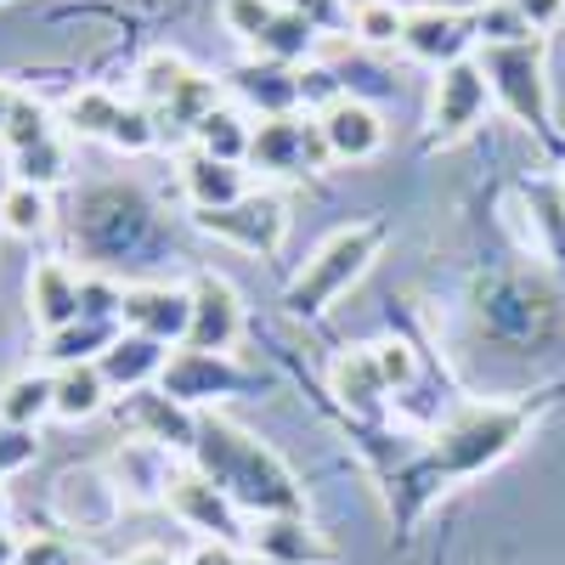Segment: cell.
I'll list each match as a JSON object with an SVG mask.
<instances>
[{
  "mask_svg": "<svg viewBox=\"0 0 565 565\" xmlns=\"http://www.w3.org/2000/svg\"><path fill=\"white\" fill-rule=\"evenodd\" d=\"M186 458H193L199 476H210L249 521L255 514H300V487L289 476V463L271 447H260L249 430H238V424L199 413V441Z\"/></svg>",
  "mask_w": 565,
  "mask_h": 565,
  "instance_id": "obj_1",
  "label": "cell"
},
{
  "mask_svg": "<svg viewBox=\"0 0 565 565\" xmlns=\"http://www.w3.org/2000/svg\"><path fill=\"white\" fill-rule=\"evenodd\" d=\"M380 249H385V226L380 221H351L340 232H328V238L317 244V255L300 266V277L289 282V300H282V306H289L295 317L328 311L373 266V255H380Z\"/></svg>",
  "mask_w": 565,
  "mask_h": 565,
  "instance_id": "obj_2",
  "label": "cell"
},
{
  "mask_svg": "<svg viewBox=\"0 0 565 565\" xmlns=\"http://www.w3.org/2000/svg\"><path fill=\"white\" fill-rule=\"evenodd\" d=\"M532 413L526 407H463L452 424L436 430V452H430V481H463L492 469L503 452H514V441L526 436Z\"/></svg>",
  "mask_w": 565,
  "mask_h": 565,
  "instance_id": "obj_3",
  "label": "cell"
},
{
  "mask_svg": "<svg viewBox=\"0 0 565 565\" xmlns=\"http://www.w3.org/2000/svg\"><path fill=\"white\" fill-rule=\"evenodd\" d=\"M492 103L526 130H548L554 125V103H548V68H543V34L514 40V45H481L476 52Z\"/></svg>",
  "mask_w": 565,
  "mask_h": 565,
  "instance_id": "obj_4",
  "label": "cell"
},
{
  "mask_svg": "<svg viewBox=\"0 0 565 565\" xmlns=\"http://www.w3.org/2000/svg\"><path fill=\"white\" fill-rule=\"evenodd\" d=\"M199 232H210V238L244 249V255H277L282 238H289V210H282L277 193H244L238 204L226 210H193Z\"/></svg>",
  "mask_w": 565,
  "mask_h": 565,
  "instance_id": "obj_5",
  "label": "cell"
},
{
  "mask_svg": "<svg viewBox=\"0 0 565 565\" xmlns=\"http://www.w3.org/2000/svg\"><path fill=\"white\" fill-rule=\"evenodd\" d=\"M170 514L186 526V532H199L204 543H232V548H244V537H249V514L232 503L210 476H199L193 463L181 469V476L170 481Z\"/></svg>",
  "mask_w": 565,
  "mask_h": 565,
  "instance_id": "obj_6",
  "label": "cell"
},
{
  "mask_svg": "<svg viewBox=\"0 0 565 565\" xmlns=\"http://www.w3.org/2000/svg\"><path fill=\"white\" fill-rule=\"evenodd\" d=\"M328 164L322 130L311 114H282V119H260L255 141H249V170L266 175H311Z\"/></svg>",
  "mask_w": 565,
  "mask_h": 565,
  "instance_id": "obj_7",
  "label": "cell"
},
{
  "mask_svg": "<svg viewBox=\"0 0 565 565\" xmlns=\"http://www.w3.org/2000/svg\"><path fill=\"white\" fill-rule=\"evenodd\" d=\"M402 52L413 63H430L436 74L476 57L481 40H476V18L469 12H452V7H413L407 12V29H402Z\"/></svg>",
  "mask_w": 565,
  "mask_h": 565,
  "instance_id": "obj_8",
  "label": "cell"
},
{
  "mask_svg": "<svg viewBox=\"0 0 565 565\" xmlns=\"http://www.w3.org/2000/svg\"><path fill=\"white\" fill-rule=\"evenodd\" d=\"M186 295H193V322H186V351H210V356H226L232 345L244 340V300L232 289L226 277L215 271H199L186 282Z\"/></svg>",
  "mask_w": 565,
  "mask_h": 565,
  "instance_id": "obj_9",
  "label": "cell"
},
{
  "mask_svg": "<svg viewBox=\"0 0 565 565\" xmlns=\"http://www.w3.org/2000/svg\"><path fill=\"white\" fill-rule=\"evenodd\" d=\"M487 108H492V85H487V74H481L476 57H463V63H452V68L436 74L430 136L436 141H458V136H469V130L487 119Z\"/></svg>",
  "mask_w": 565,
  "mask_h": 565,
  "instance_id": "obj_10",
  "label": "cell"
},
{
  "mask_svg": "<svg viewBox=\"0 0 565 565\" xmlns=\"http://www.w3.org/2000/svg\"><path fill=\"white\" fill-rule=\"evenodd\" d=\"M255 380L249 373H238L226 356H210V351H170V367H164V380H159V391L164 396H175L181 407H204V402H221V396H238V391H249Z\"/></svg>",
  "mask_w": 565,
  "mask_h": 565,
  "instance_id": "obj_11",
  "label": "cell"
},
{
  "mask_svg": "<svg viewBox=\"0 0 565 565\" xmlns=\"http://www.w3.org/2000/svg\"><path fill=\"white\" fill-rule=\"evenodd\" d=\"M119 418L136 441H159L170 452H193L199 441V413L181 407L175 396H164L159 385L153 391H136V396H119Z\"/></svg>",
  "mask_w": 565,
  "mask_h": 565,
  "instance_id": "obj_12",
  "label": "cell"
},
{
  "mask_svg": "<svg viewBox=\"0 0 565 565\" xmlns=\"http://www.w3.org/2000/svg\"><path fill=\"white\" fill-rule=\"evenodd\" d=\"M119 322L130 328V334L181 345L186 340V322H193V295L175 289V282H136V289H125Z\"/></svg>",
  "mask_w": 565,
  "mask_h": 565,
  "instance_id": "obj_13",
  "label": "cell"
},
{
  "mask_svg": "<svg viewBox=\"0 0 565 565\" xmlns=\"http://www.w3.org/2000/svg\"><path fill=\"white\" fill-rule=\"evenodd\" d=\"M108 476H114V487H119L125 503H164V498H170V481L181 476V463H175L170 447L130 436V441L108 458Z\"/></svg>",
  "mask_w": 565,
  "mask_h": 565,
  "instance_id": "obj_14",
  "label": "cell"
},
{
  "mask_svg": "<svg viewBox=\"0 0 565 565\" xmlns=\"http://www.w3.org/2000/svg\"><path fill=\"white\" fill-rule=\"evenodd\" d=\"M221 85L232 90V103H244V114H255V119L300 114V68H277V63L249 57V63L232 68Z\"/></svg>",
  "mask_w": 565,
  "mask_h": 565,
  "instance_id": "obj_15",
  "label": "cell"
},
{
  "mask_svg": "<svg viewBox=\"0 0 565 565\" xmlns=\"http://www.w3.org/2000/svg\"><path fill=\"white\" fill-rule=\"evenodd\" d=\"M244 548L271 565H328L334 559V548L306 526V514H255Z\"/></svg>",
  "mask_w": 565,
  "mask_h": 565,
  "instance_id": "obj_16",
  "label": "cell"
},
{
  "mask_svg": "<svg viewBox=\"0 0 565 565\" xmlns=\"http://www.w3.org/2000/svg\"><path fill=\"white\" fill-rule=\"evenodd\" d=\"M317 130H322V148L328 159H345V164H362L385 148V119L373 114L367 103L356 97H340V103H328L317 114Z\"/></svg>",
  "mask_w": 565,
  "mask_h": 565,
  "instance_id": "obj_17",
  "label": "cell"
},
{
  "mask_svg": "<svg viewBox=\"0 0 565 565\" xmlns=\"http://www.w3.org/2000/svg\"><path fill=\"white\" fill-rule=\"evenodd\" d=\"M57 514H63V526L68 532H103L114 514H119V487L108 469H68V476L57 481Z\"/></svg>",
  "mask_w": 565,
  "mask_h": 565,
  "instance_id": "obj_18",
  "label": "cell"
},
{
  "mask_svg": "<svg viewBox=\"0 0 565 565\" xmlns=\"http://www.w3.org/2000/svg\"><path fill=\"white\" fill-rule=\"evenodd\" d=\"M103 380L114 385V396H136V391H153L164 380V367H170V345L164 340H148V334H125L103 351Z\"/></svg>",
  "mask_w": 565,
  "mask_h": 565,
  "instance_id": "obj_19",
  "label": "cell"
},
{
  "mask_svg": "<svg viewBox=\"0 0 565 565\" xmlns=\"http://www.w3.org/2000/svg\"><path fill=\"white\" fill-rule=\"evenodd\" d=\"M29 317L40 334H63L68 322H79V271L68 260H40L29 271Z\"/></svg>",
  "mask_w": 565,
  "mask_h": 565,
  "instance_id": "obj_20",
  "label": "cell"
},
{
  "mask_svg": "<svg viewBox=\"0 0 565 565\" xmlns=\"http://www.w3.org/2000/svg\"><path fill=\"white\" fill-rule=\"evenodd\" d=\"M181 193L193 210H226V204H238L249 186H244V164H221L199 148H186L181 153Z\"/></svg>",
  "mask_w": 565,
  "mask_h": 565,
  "instance_id": "obj_21",
  "label": "cell"
},
{
  "mask_svg": "<svg viewBox=\"0 0 565 565\" xmlns=\"http://www.w3.org/2000/svg\"><path fill=\"white\" fill-rule=\"evenodd\" d=\"M108 402H114V385L103 380L97 362H74V367L52 373V418L85 424V418H97Z\"/></svg>",
  "mask_w": 565,
  "mask_h": 565,
  "instance_id": "obj_22",
  "label": "cell"
},
{
  "mask_svg": "<svg viewBox=\"0 0 565 565\" xmlns=\"http://www.w3.org/2000/svg\"><path fill=\"white\" fill-rule=\"evenodd\" d=\"M328 385H334V396L351 407V413H380L391 385H385V373L380 362H373V345H356L334 362V373H328Z\"/></svg>",
  "mask_w": 565,
  "mask_h": 565,
  "instance_id": "obj_23",
  "label": "cell"
},
{
  "mask_svg": "<svg viewBox=\"0 0 565 565\" xmlns=\"http://www.w3.org/2000/svg\"><path fill=\"white\" fill-rule=\"evenodd\" d=\"M119 114H125L119 90H108V85H79V90H68V97H63V114H57V119H63L68 136L108 141L114 125H119Z\"/></svg>",
  "mask_w": 565,
  "mask_h": 565,
  "instance_id": "obj_24",
  "label": "cell"
},
{
  "mask_svg": "<svg viewBox=\"0 0 565 565\" xmlns=\"http://www.w3.org/2000/svg\"><path fill=\"white\" fill-rule=\"evenodd\" d=\"M249 141H255V125H249L244 108H232V103L210 108L204 125L193 130V148L221 159V164H249Z\"/></svg>",
  "mask_w": 565,
  "mask_h": 565,
  "instance_id": "obj_25",
  "label": "cell"
},
{
  "mask_svg": "<svg viewBox=\"0 0 565 565\" xmlns=\"http://www.w3.org/2000/svg\"><path fill=\"white\" fill-rule=\"evenodd\" d=\"M125 334L119 322H97V317H79L68 322L63 334H45V362L52 367H74V362H103V351Z\"/></svg>",
  "mask_w": 565,
  "mask_h": 565,
  "instance_id": "obj_26",
  "label": "cell"
},
{
  "mask_svg": "<svg viewBox=\"0 0 565 565\" xmlns=\"http://www.w3.org/2000/svg\"><path fill=\"white\" fill-rule=\"evenodd\" d=\"M317 29L306 23V18H295V12H277L271 23H266V34L249 45V52L260 57V63H277V68H300L311 52H317Z\"/></svg>",
  "mask_w": 565,
  "mask_h": 565,
  "instance_id": "obj_27",
  "label": "cell"
},
{
  "mask_svg": "<svg viewBox=\"0 0 565 565\" xmlns=\"http://www.w3.org/2000/svg\"><path fill=\"white\" fill-rule=\"evenodd\" d=\"M52 221H57L52 193H40V186L12 181L7 193H0V232H12V238H45Z\"/></svg>",
  "mask_w": 565,
  "mask_h": 565,
  "instance_id": "obj_28",
  "label": "cell"
},
{
  "mask_svg": "<svg viewBox=\"0 0 565 565\" xmlns=\"http://www.w3.org/2000/svg\"><path fill=\"white\" fill-rule=\"evenodd\" d=\"M68 170H74V159H68V136H63V130L45 136V141H34V148H23V153H12V181L40 186V193L63 186Z\"/></svg>",
  "mask_w": 565,
  "mask_h": 565,
  "instance_id": "obj_29",
  "label": "cell"
},
{
  "mask_svg": "<svg viewBox=\"0 0 565 565\" xmlns=\"http://www.w3.org/2000/svg\"><path fill=\"white\" fill-rule=\"evenodd\" d=\"M40 418H52V373H18L0 385V424L34 430Z\"/></svg>",
  "mask_w": 565,
  "mask_h": 565,
  "instance_id": "obj_30",
  "label": "cell"
},
{
  "mask_svg": "<svg viewBox=\"0 0 565 565\" xmlns=\"http://www.w3.org/2000/svg\"><path fill=\"white\" fill-rule=\"evenodd\" d=\"M402 29H407V12L396 0H362V7H351V34L362 45H402Z\"/></svg>",
  "mask_w": 565,
  "mask_h": 565,
  "instance_id": "obj_31",
  "label": "cell"
},
{
  "mask_svg": "<svg viewBox=\"0 0 565 565\" xmlns=\"http://www.w3.org/2000/svg\"><path fill=\"white\" fill-rule=\"evenodd\" d=\"M159 141H164V130H159L153 108L125 103V114H119V125H114V136H108V148H114V153H125V159H136V153H153Z\"/></svg>",
  "mask_w": 565,
  "mask_h": 565,
  "instance_id": "obj_32",
  "label": "cell"
},
{
  "mask_svg": "<svg viewBox=\"0 0 565 565\" xmlns=\"http://www.w3.org/2000/svg\"><path fill=\"white\" fill-rule=\"evenodd\" d=\"M476 40L481 45H514V40H532V29H526V18L514 12V0H481L476 12Z\"/></svg>",
  "mask_w": 565,
  "mask_h": 565,
  "instance_id": "obj_33",
  "label": "cell"
},
{
  "mask_svg": "<svg viewBox=\"0 0 565 565\" xmlns=\"http://www.w3.org/2000/svg\"><path fill=\"white\" fill-rule=\"evenodd\" d=\"M45 136H57V119H52V108L45 103H34V97H18V108H12V125H7V148L12 153H23V148H34V141H45Z\"/></svg>",
  "mask_w": 565,
  "mask_h": 565,
  "instance_id": "obj_34",
  "label": "cell"
},
{
  "mask_svg": "<svg viewBox=\"0 0 565 565\" xmlns=\"http://www.w3.org/2000/svg\"><path fill=\"white\" fill-rule=\"evenodd\" d=\"M277 12H282L277 0H221V23H226V34H232V40H244V45H255Z\"/></svg>",
  "mask_w": 565,
  "mask_h": 565,
  "instance_id": "obj_35",
  "label": "cell"
},
{
  "mask_svg": "<svg viewBox=\"0 0 565 565\" xmlns=\"http://www.w3.org/2000/svg\"><path fill=\"white\" fill-rule=\"evenodd\" d=\"M79 311L97 317V322H119L125 311V289L108 277V271H79ZM125 328V322H119Z\"/></svg>",
  "mask_w": 565,
  "mask_h": 565,
  "instance_id": "obj_36",
  "label": "cell"
},
{
  "mask_svg": "<svg viewBox=\"0 0 565 565\" xmlns=\"http://www.w3.org/2000/svg\"><path fill=\"white\" fill-rule=\"evenodd\" d=\"M85 554L63 537V532H34V537H23V548H18V565H79Z\"/></svg>",
  "mask_w": 565,
  "mask_h": 565,
  "instance_id": "obj_37",
  "label": "cell"
},
{
  "mask_svg": "<svg viewBox=\"0 0 565 565\" xmlns=\"http://www.w3.org/2000/svg\"><path fill=\"white\" fill-rule=\"evenodd\" d=\"M282 12H295V18H306L317 34H340V29H351V7L345 0H277Z\"/></svg>",
  "mask_w": 565,
  "mask_h": 565,
  "instance_id": "obj_38",
  "label": "cell"
},
{
  "mask_svg": "<svg viewBox=\"0 0 565 565\" xmlns=\"http://www.w3.org/2000/svg\"><path fill=\"white\" fill-rule=\"evenodd\" d=\"M373 362H380V373H385V385H391V391H407V385H413V373H418L407 340H380V345H373Z\"/></svg>",
  "mask_w": 565,
  "mask_h": 565,
  "instance_id": "obj_39",
  "label": "cell"
},
{
  "mask_svg": "<svg viewBox=\"0 0 565 565\" xmlns=\"http://www.w3.org/2000/svg\"><path fill=\"white\" fill-rule=\"evenodd\" d=\"M34 452H40L34 430H18V424H0V481L18 476V469H29V463H34Z\"/></svg>",
  "mask_w": 565,
  "mask_h": 565,
  "instance_id": "obj_40",
  "label": "cell"
},
{
  "mask_svg": "<svg viewBox=\"0 0 565 565\" xmlns=\"http://www.w3.org/2000/svg\"><path fill=\"white\" fill-rule=\"evenodd\" d=\"M345 90L334 85V74H322V68H300V108H328V103H340Z\"/></svg>",
  "mask_w": 565,
  "mask_h": 565,
  "instance_id": "obj_41",
  "label": "cell"
},
{
  "mask_svg": "<svg viewBox=\"0 0 565 565\" xmlns=\"http://www.w3.org/2000/svg\"><path fill=\"white\" fill-rule=\"evenodd\" d=\"M514 12L526 18V29H532V34H548V29L565 18V0H514Z\"/></svg>",
  "mask_w": 565,
  "mask_h": 565,
  "instance_id": "obj_42",
  "label": "cell"
},
{
  "mask_svg": "<svg viewBox=\"0 0 565 565\" xmlns=\"http://www.w3.org/2000/svg\"><path fill=\"white\" fill-rule=\"evenodd\" d=\"M181 565H249V559H244L238 548H232V543H199Z\"/></svg>",
  "mask_w": 565,
  "mask_h": 565,
  "instance_id": "obj_43",
  "label": "cell"
},
{
  "mask_svg": "<svg viewBox=\"0 0 565 565\" xmlns=\"http://www.w3.org/2000/svg\"><path fill=\"white\" fill-rule=\"evenodd\" d=\"M119 565H181V559H175L170 548H159V543H141V548H130Z\"/></svg>",
  "mask_w": 565,
  "mask_h": 565,
  "instance_id": "obj_44",
  "label": "cell"
},
{
  "mask_svg": "<svg viewBox=\"0 0 565 565\" xmlns=\"http://www.w3.org/2000/svg\"><path fill=\"white\" fill-rule=\"evenodd\" d=\"M18 97H23V90H18L12 79H0V136H7V125H12V108H18Z\"/></svg>",
  "mask_w": 565,
  "mask_h": 565,
  "instance_id": "obj_45",
  "label": "cell"
},
{
  "mask_svg": "<svg viewBox=\"0 0 565 565\" xmlns=\"http://www.w3.org/2000/svg\"><path fill=\"white\" fill-rule=\"evenodd\" d=\"M18 548H23V537H12V532H0V565H18Z\"/></svg>",
  "mask_w": 565,
  "mask_h": 565,
  "instance_id": "obj_46",
  "label": "cell"
},
{
  "mask_svg": "<svg viewBox=\"0 0 565 565\" xmlns=\"http://www.w3.org/2000/svg\"><path fill=\"white\" fill-rule=\"evenodd\" d=\"M7 514H12V498H7V481H0V532H7Z\"/></svg>",
  "mask_w": 565,
  "mask_h": 565,
  "instance_id": "obj_47",
  "label": "cell"
},
{
  "mask_svg": "<svg viewBox=\"0 0 565 565\" xmlns=\"http://www.w3.org/2000/svg\"><path fill=\"white\" fill-rule=\"evenodd\" d=\"M559 210H565V175H559Z\"/></svg>",
  "mask_w": 565,
  "mask_h": 565,
  "instance_id": "obj_48",
  "label": "cell"
},
{
  "mask_svg": "<svg viewBox=\"0 0 565 565\" xmlns=\"http://www.w3.org/2000/svg\"><path fill=\"white\" fill-rule=\"evenodd\" d=\"M249 565H271V559H255V554H249Z\"/></svg>",
  "mask_w": 565,
  "mask_h": 565,
  "instance_id": "obj_49",
  "label": "cell"
},
{
  "mask_svg": "<svg viewBox=\"0 0 565 565\" xmlns=\"http://www.w3.org/2000/svg\"><path fill=\"white\" fill-rule=\"evenodd\" d=\"M79 565H97V559H79Z\"/></svg>",
  "mask_w": 565,
  "mask_h": 565,
  "instance_id": "obj_50",
  "label": "cell"
},
{
  "mask_svg": "<svg viewBox=\"0 0 565 565\" xmlns=\"http://www.w3.org/2000/svg\"><path fill=\"white\" fill-rule=\"evenodd\" d=\"M0 7H7V0H0Z\"/></svg>",
  "mask_w": 565,
  "mask_h": 565,
  "instance_id": "obj_51",
  "label": "cell"
}]
</instances>
